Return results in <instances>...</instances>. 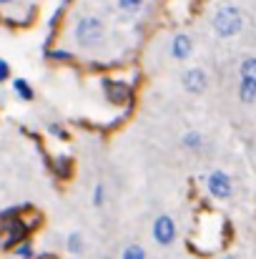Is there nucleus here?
I'll return each mask as SVG.
<instances>
[{
    "label": "nucleus",
    "instance_id": "1",
    "mask_svg": "<svg viewBox=\"0 0 256 259\" xmlns=\"http://www.w3.org/2000/svg\"><path fill=\"white\" fill-rule=\"evenodd\" d=\"M73 40L83 51H93V48L103 46V40H106V23L98 15L78 18V23L73 25Z\"/></svg>",
    "mask_w": 256,
    "mask_h": 259
},
{
    "label": "nucleus",
    "instance_id": "2",
    "mask_svg": "<svg viewBox=\"0 0 256 259\" xmlns=\"http://www.w3.org/2000/svg\"><path fill=\"white\" fill-rule=\"evenodd\" d=\"M211 28L219 38H234L244 30V13L236 5H219L211 15Z\"/></svg>",
    "mask_w": 256,
    "mask_h": 259
},
{
    "label": "nucleus",
    "instance_id": "3",
    "mask_svg": "<svg viewBox=\"0 0 256 259\" xmlns=\"http://www.w3.org/2000/svg\"><path fill=\"white\" fill-rule=\"evenodd\" d=\"M239 101L246 106L256 103V56L239 63Z\"/></svg>",
    "mask_w": 256,
    "mask_h": 259
},
{
    "label": "nucleus",
    "instance_id": "4",
    "mask_svg": "<svg viewBox=\"0 0 256 259\" xmlns=\"http://www.w3.org/2000/svg\"><path fill=\"white\" fill-rule=\"evenodd\" d=\"M206 191H209L214 199H219V201L231 199V194H234L231 176H229L226 171H221V169H214V171L206 176Z\"/></svg>",
    "mask_w": 256,
    "mask_h": 259
},
{
    "label": "nucleus",
    "instance_id": "5",
    "mask_svg": "<svg viewBox=\"0 0 256 259\" xmlns=\"http://www.w3.org/2000/svg\"><path fill=\"white\" fill-rule=\"evenodd\" d=\"M100 88H103L106 101H108V103H113V106H123V103L131 98V83H126V81L103 78V81H100Z\"/></svg>",
    "mask_w": 256,
    "mask_h": 259
},
{
    "label": "nucleus",
    "instance_id": "6",
    "mask_svg": "<svg viewBox=\"0 0 256 259\" xmlns=\"http://www.w3.org/2000/svg\"><path fill=\"white\" fill-rule=\"evenodd\" d=\"M181 86H183V91H188L191 96H201L209 88V76L198 66L196 68H186L183 76H181Z\"/></svg>",
    "mask_w": 256,
    "mask_h": 259
},
{
    "label": "nucleus",
    "instance_id": "7",
    "mask_svg": "<svg viewBox=\"0 0 256 259\" xmlns=\"http://www.w3.org/2000/svg\"><path fill=\"white\" fill-rule=\"evenodd\" d=\"M153 239L161 247H171L176 242V222L171 219L169 214L156 217V222H153Z\"/></svg>",
    "mask_w": 256,
    "mask_h": 259
},
{
    "label": "nucleus",
    "instance_id": "8",
    "mask_svg": "<svg viewBox=\"0 0 256 259\" xmlns=\"http://www.w3.org/2000/svg\"><path fill=\"white\" fill-rule=\"evenodd\" d=\"M171 58L173 61H186V58H191L193 56V40H191V35L188 33H176L173 38H171Z\"/></svg>",
    "mask_w": 256,
    "mask_h": 259
},
{
    "label": "nucleus",
    "instance_id": "9",
    "mask_svg": "<svg viewBox=\"0 0 256 259\" xmlns=\"http://www.w3.org/2000/svg\"><path fill=\"white\" fill-rule=\"evenodd\" d=\"M25 234H28V227H25L20 219H10V222L5 224V242H3V247H5V249H8V247H15Z\"/></svg>",
    "mask_w": 256,
    "mask_h": 259
},
{
    "label": "nucleus",
    "instance_id": "10",
    "mask_svg": "<svg viewBox=\"0 0 256 259\" xmlns=\"http://www.w3.org/2000/svg\"><path fill=\"white\" fill-rule=\"evenodd\" d=\"M13 91H15V96H18L20 101H33V98H35V91H33V86H30L25 78H15V81H13Z\"/></svg>",
    "mask_w": 256,
    "mask_h": 259
},
{
    "label": "nucleus",
    "instance_id": "11",
    "mask_svg": "<svg viewBox=\"0 0 256 259\" xmlns=\"http://www.w3.org/2000/svg\"><path fill=\"white\" fill-rule=\"evenodd\" d=\"M181 144H183L188 151H201V146H203V136H201L198 131H186L183 139H181Z\"/></svg>",
    "mask_w": 256,
    "mask_h": 259
},
{
    "label": "nucleus",
    "instance_id": "12",
    "mask_svg": "<svg viewBox=\"0 0 256 259\" xmlns=\"http://www.w3.org/2000/svg\"><path fill=\"white\" fill-rule=\"evenodd\" d=\"M143 5H146V0H116V8H118L121 13H128V15L141 13Z\"/></svg>",
    "mask_w": 256,
    "mask_h": 259
},
{
    "label": "nucleus",
    "instance_id": "13",
    "mask_svg": "<svg viewBox=\"0 0 256 259\" xmlns=\"http://www.w3.org/2000/svg\"><path fill=\"white\" fill-rule=\"evenodd\" d=\"M121 259H146V249H143L141 244H128V247L123 249Z\"/></svg>",
    "mask_w": 256,
    "mask_h": 259
},
{
    "label": "nucleus",
    "instance_id": "14",
    "mask_svg": "<svg viewBox=\"0 0 256 259\" xmlns=\"http://www.w3.org/2000/svg\"><path fill=\"white\" fill-rule=\"evenodd\" d=\"M45 56H48L50 61H58V63H68V61H73V53H71V51H63V48L45 51Z\"/></svg>",
    "mask_w": 256,
    "mask_h": 259
},
{
    "label": "nucleus",
    "instance_id": "15",
    "mask_svg": "<svg viewBox=\"0 0 256 259\" xmlns=\"http://www.w3.org/2000/svg\"><path fill=\"white\" fill-rule=\"evenodd\" d=\"M68 252H73V254H81L83 252V239H81L78 232H71L68 234Z\"/></svg>",
    "mask_w": 256,
    "mask_h": 259
},
{
    "label": "nucleus",
    "instance_id": "16",
    "mask_svg": "<svg viewBox=\"0 0 256 259\" xmlns=\"http://www.w3.org/2000/svg\"><path fill=\"white\" fill-rule=\"evenodd\" d=\"M56 174L63 176V179L71 176V159H68V156H58V159H56Z\"/></svg>",
    "mask_w": 256,
    "mask_h": 259
},
{
    "label": "nucleus",
    "instance_id": "17",
    "mask_svg": "<svg viewBox=\"0 0 256 259\" xmlns=\"http://www.w3.org/2000/svg\"><path fill=\"white\" fill-rule=\"evenodd\" d=\"M106 204V186L103 184H95V189H93V206H103Z\"/></svg>",
    "mask_w": 256,
    "mask_h": 259
},
{
    "label": "nucleus",
    "instance_id": "18",
    "mask_svg": "<svg viewBox=\"0 0 256 259\" xmlns=\"http://www.w3.org/2000/svg\"><path fill=\"white\" fill-rule=\"evenodd\" d=\"M48 131H50L53 136H58V139H68V134H66V128H63L61 123H48Z\"/></svg>",
    "mask_w": 256,
    "mask_h": 259
},
{
    "label": "nucleus",
    "instance_id": "19",
    "mask_svg": "<svg viewBox=\"0 0 256 259\" xmlns=\"http://www.w3.org/2000/svg\"><path fill=\"white\" fill-rule=\"evenodd\" d=\"M15 254H18V257H20V259H30V257H33V247L23 242V244L18 247V252H15Z\"/></svg>",
    "mask_w": 256,
    "mask_h": 259
},
{
    "label": "nucleus",
    "instance_id": "20",
    "mask_svg": "<svg viewBox=\"0 0 256 259\" xmlns=\"http://www.w3.org/2000/svg\"><path fill=\"white\" fill-rule=\"evenodd\" d=\"M8 78H10V63L0 58V83H3V81H8Z\"/></svg>",
    "mask_w": 256,
    "mask_h": 259
},
{
    "label": "nucleus",
    "instance_id": "21",
    "mask_svg": "<svg viewBox=\"0 0 256 259\" xmlns=\"http://www.w3.org/2000/svg\"><path fill=\"white\" fill-rule=\"evenodd\" d=\"M40 259H58V257H53V254H43Z\"/></svg>",
    "mask_w": 256,
    "mask_h": 259
},
{
    "label": "nucleus",
    "instance_id": "22",
    "mask_svg": "<svg viewBox=\"0 0 256 259\" xmlns=\"http://www.w3.org/2000/svg\"><path fill=\"white\" fill-rule=\"evenodd\" d=\"M68 3H71V0H61V8H66V5H68Z\"/></svg>",
    "mask_w": 256,
    "mask_h": 259
},
{
    "label": "nucleus",
    "instance_id": "23",
    "mask_svg": "<svg viewBox=\"0 0 256 259\" xmlns=\"http://www.w3.org/2000/svg\"><path fill=\"white\" fill-rule=\"evenodd\" d=\"M10 3H13V0H0V5H10Z\"/></svg>",
    "mask_w": 256,
    "mask_h": 259
},
{
    "label": "nucleus",
    "instance_id": "24",
    "mask_svg": "<svg viewBox=\"0 0 256 259\" xmlns=\"http://www.w3.org/2000/svg\"><path fill=\"white\" fill-rule=\"evenodd\" d=\"M224 259H236V257H231V254H229V257H224Z\"/></svg>",
    "mask_w": 256,
    "mask_h": 259
}]
</instances>
